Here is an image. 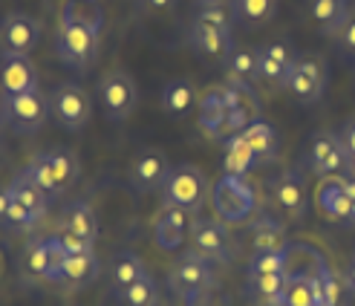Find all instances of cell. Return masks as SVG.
Segmentation results:
<instances>
[{
  "mask_svg": "<svg viewBox=\"0 0 355 306\" xmlns=\"http://www.w3.org/2000/svg\"><path fill=\"white\" fill-rule=\"evenodd\" d=\"M24 171L49 196H55V194H64L69 185H76L81 165L76 153H69V151H44V153H35Z\"/></svg>",
  "mask_w": 355,
  "mask_h": 306,
  "instance_id": "cell-1",
  "label": "cell"
},
{
  "mask_svg": "<svg viewBox=\"0 0 355 306\" xmlns=\"http://www.w3.org/2000/svg\"><path fill=\"white\" fill-rule=\"evenodd\" d=\"M211 205L223 223H245L254 214L257 194L245 176H228L223 173L214 188H211Z\"/></svg>",
  "mask_w": 355,
  "mask_h": 306,
  "instance_id": "cell-2",
  "label": "cell"
},
{
  "mask_svg": "<svg viewBox=\"0 0 355 306\" xmlns=\"http://www.w3.org/2000/svg\"><path fill=\"white\" fill-rule=\"evenodd\" d=\"M162 196H165V205L197 214L208 200V179H205L202 168L188 165V162L173 165L165 185H162Z\"/></svg>",
  "mask_w": 355,
  "mask_h": 306,
  "instance_id": "cell-3",
  "label": "cell"
},
{
  "mask_svg": "<svg viewBox=\"0 0 355 306\" xmlns=\"http://www.w3.org/2000/svg\"><path fill=\"white\" fill-rule=\"evenodd\" d=\"M96 96L107 121H124L133 116L139 104V87L133 76L124 73V69H107L96 84Z\"/></svg>",
  "mask_w": 355,
  "mask_h": 306,
  "instance_id": "cell-4",
  "label": "cell"
},
{
  "mask_svg": "<svg viewBox=\"0 0 355 306\" xmlns=\"http://www.w3.org/2000/svg\"><path fill=\"white\" fill-rule=\"evenodd\" d=\"M49 113L67 130H84L93 119V104L78 84H58L49 93Z\"/></svg>",
  "mask_w": 355,
  "mask_h": 306,
  "instance_id": "cell-5",
  "label": "cell"
},
{
  "mask_svg": "<svg viewBox=\"0 0 355 306\" xmlns=\"http://www.w3.org/2000/svg\"><path fill=\"white\" fill-rule=\"evenodd\" d=\"M171 289L185 298L188 303H193V298H200L211 283H214V263L208 257L197 255V251H188L171 269Z\"/></svg>",
  "mask_w": 355,
  "mask_h": 306,
  "instance_id": "cell-6",
  "label": "cell"
},
{
  "mask_svg": "<svg viewBox=\"0 0 355 306\" xmlns=\"http://www.w3.org/2000/svg\"><path fill=\"white\" fill-rule=\"evenodd\" d=\"M0 104H3V119L17 133H38L46 124V119L52 116L49 99L41 90H29V93H21V96L0 99Z\"/></svg>",
  "mask_w": 355,
  "mask_h": 306,
  "instance_id": "cell-7",
  "label": "cell"
},
{
  "mask_svg": "<svg viewBox=\"0 0 355 306\" xmlns=\"http://www.w3.org/2000/svg\"><path fill=\"white\" fill-rule=\"evenodd\" d=\"M55 52L67 67L87 69L98 56V35L87 26H78V24H58Z\"/></svg>",
  "mask_w": 355,
  "mask_h": 306,
  "instance_id": "cell-8",
  "label": "cell"
},
{
  "mask_svg": "<svg viewBox=\"0 0 355 306\" xmlns=\"http://www.w3.org/2000/svg\"><path fill=\"white\" fill-rule=\"evenodd\" d=\"M225 101H228V136L243 133L248 124L257 121L263 113L260 96L252 81H240V78H225Z\"/></svg>",
  "mask_w": 355,
  "mask_h": 306,
  "instance_id": "cell-9",
  "label": "cell"
},
{
  "mask_svg": "<svg viewBox=\"0 0 355 306\" xmlns=\"http://www.w3.org/2000/svg\"><path fill=\"white\" fill-rule=\"evenodd\" d=\"M191 246L197 255L208 257L211 263H228L232 260V237L220 217H197L191 220Z\"/></svg>",
  "mask_w": 355,
  "mask_h": 306,
  "instance_id": "cell-10",
  "label": "cell"
},
{
  "mask_svg": "<svg viewBox=\"0 0 355 306\" xmlns=\"http://www.w3.org/2000/svg\"><path fill=\"white\" fill-rule=\"evenodd\" d=\"M41 24L32 15L24 12H9L0 21V49L3 56H32V49L41 44Z\"/></svg>",
  "mask_w": 355,
  "mask_h": 306,
  "instance_id": "cell-11",
  "label": "cell"
},
{
  "mask_svg": "<svg viewBox=\"0 0 355 306\" xmlns=\"http://www.w3.org/2000/svg\"><path fill=\"white\" fill-rule=\"evenodd\" d=\"M286 90L304 104H315L327 93V64L318 56H297Z\"/></svg>",
  "mask_w": 355,
  "mask_h": 306,
  "instance_id": "cell-12",
  "label": "cell"
},
{
  "mask_svg": "<svg viewBox=\"0 0 355 306\" xmlns=\"http://www.w3.org/2000/svg\"><path fill=\"white\" fill-rule=\"evenodd\" d=\"M67 260V251L61 248L55 234H46V237H35L26 243L24 251V266L32 278L38 280H58V272Z\"/></svg>",
  "mask_w": 355,
  "mask_h": 306,
  "instance_id": "cell-13",
  "label": "cell"
},
{
  "mask_svg": "<svg viewBox=\"0 0 355 306\" xmlns=\"http://www.w3.org/2000/svg\"><path fill=\"white\" fill-rule=\"evenodd\" d=\"M306 165L315 176H338L347 168V151L341 145L338 133L321 130L309 139V151H306Z\"/></svg>",
  "mask_w": 355,
  "mask_h": 306,
  "instance_id": "cell-14",
  "label": "cell"
},
{
  "mask_svg": "<svg viewBox=\"0 0 355 306\" xmlns=\"http://www.w3.org/2000/svg\"><path fill=\"white\" fill-rule=\"evenodd\" d=\"M257 58H260V69H257V81H263L266 87H277V90H286L289 73L297 61L295 49L286 41H272V44H263L257 49Z\"/></svg>",
  "mask_w": 355,
  "mask_h": 306,
  "instance_id": "cell-15",
  "label": "cell"
},
{
  "mask_svg": "<svg viewBox=\"0 0 355 306\" xmlns=\"http://www.w3.org/2000/svg\"><path fill=\"white\" fill-rule=\"evenodd\" d=\"M188 46L197 52L200 58L225 64V58L232 56L237 44L232 38V29H220V26H208V24H200V21H191Z\"/></svg>",
  "mask_w": 355,
  "mask_h": 306,
  "instance_id": "cell-16",
  "label": "cell"
},
{
  "mask_svg": "<svg viewBox=\"0 0 355 306\" xmlns=\"http://www.w3.org/2000/svg\"><path fill=\"white\" fill-rule=\"evenodd\" d=\"M168 173H171L168 156L162 151H156V148H148V151H141L133 159V165H130V185L139 194H150V191H159L165 185Z\"/></svg>",
  "mask_w": 355,
  "mask_h": 306,
  "instance_id": "cell-17",
  "label": "cell"
},
{
  "mask_svg": "<svg viewBox=\"0 0 355 306\" xmlns=\"http://www.w3.org/2000/svg\"><path fill=\"white\" fill-rule=\"evenodd\" d=\"M38 90V69L29 56H3L0 64V99Z\"/></svg>",
  "mask_w": 355,
  "mask_h": 306,
  "instance_id": "cell-18",
  "label": "cell"
},
{
  "mask_svg": "<svg viewBox=\"0 0 355 306\" xmlns=\"http://www.w3.org/2000/svg\"><path fill=\"white\" fill-rule=\"evenodd\" d=\"M191 234V214L182 208L165 205L153 220V240L162 251H176Z\"/></svg>",
  "mask_w": 355,
  "mask_h": 306,
  "instance_id": "cell-19",
  "label": "cell"
},
{
  "mask_svg": "<svg viewBox=\"0 0 355 306\" xmlns=\"http://www.w3.org/2000/svg\"><path fill=\"white\" fill-rule=\"evenodd\" d=\"M197 119L205 136L211 139H225L228 136V101H225V87H211L200 96L197 104Z\"/></svg>",
  "mask_w": 355,
  "mask_h": 306,
  "instance_id": "cell-20",
  "label": "cell"
},
{
  "mask_svg": "<svg viewBox=\"0 0 355 306\" xmlns=\"http://www.w3.org/2000/svg\"><path fill=\"white\" fill-rule=\"evenodd\" d=\"M272 196H275V203L283 214H289V217H304L306 214V182H304V176L295 173V171H286V173H280L275 182H272Z\"/></svg>",
  "mask_w": 355,
  "mask_h": 306,
  "instance_id": "cell-21",
  "label": "cell"
},
{
  "mask_svg": "<svg viewBox=\"0 0 355 306\" xmlns=\"http://www.w3.org/2000/svg\"><path fill=\"white\" fill-rule=\"evenodd\" d=\"M197 87H193L191 78H171L165 87H162V110L171 116V119H185L197 110Z\"/></svg>",
  "mask_w": 355,
  "mask_h": 306,
  "instance_id": "cell-22",
  "label": "cell"
},
{
  "mask_svg": "<svg viewBox=\"0 0 355 306\" xmlns=\"http://www.w3.org/2000/svg\"><path fill=\"white\" fill-rule=\"evenodd\" d=\"M6 188H9V194H12V200H17L24 208H29L38 220L46 217V211H49V194H46L38 182H35V179H32L26 171L15 173V176L9 179Z\"/></svg>",
  "mask_w": 355,
  "mask_h": 306,
  "instance_id": "cell-23",
  "label": "cell"
},
{
  "mask_svg": "<svg viewBox=\"0 0 355 306\" xmlns=\"http://www.w3.org/2000/svg\"><path fill=\"white\" fill-rule=\"evenodd\" d=\"M315 203L329 220H344L349 214V196L344 191V176H324L315 191Z\"/></svg>",
  "mask_w": 355,
  "mask_h": 306,
  "instance_id": "cell-24",
  "label": "cell"
},
{
  "mask_svg": "<svg viewBox=\"0 0 355 306\" xmlns=\"http://www.w3.org/2000/svg\"><path fill=\"white\" fill-rule=\"evenodd\" d=\"M101 272V260L96 257V251H84V255H67L58 280L55 283H67V286H87L93 283Z\"/></svg>",
  "mask_w": 355,
  "mask_h": 306,
  "instance_id": "cell-25",
  "label": "cell"
},
{
  "mask_svg": "<svg viewBox=\"0 0 355 306\" xmlns=\"http://www.w3.org/2000/svg\"><path fill=\"white\" fill-rule=\"evenodd\" d=\"M257 165V156L252 151V145L245 142L243 133H232L225 136V156H223V171L228 176H248V171H252Z\"/></svg>",
  "mask_w": 355,
  "mask_h": 306,
  "instance_id": "cell-26",
  "label": "cell"
},
{
  "mask_svg": "<svg viewBox=\"0 0 355 306\" xmlns=\"http://www.w3.org/2000/svg\"><path fill=\"white\" fill-rule=\"evenodd\" d=\"M61 24H78L101 35L104 29V6L98 0H64L61 6Z\"/></svg>",
  "mask_w": 355,
  "mask_h": 306,
  "instance_id": "cell-27",
  "label": "cell"
},
{
  "mask_svg": "<svg viewBox=\"0 0 355 306\" xmlns=\"http://www.w3.org/2000/svg\"><path fill=\"white\" fill-rule=\"evenodd\" d=\"M61 228L76 231V234H81V237L93 240V243L98 240V217H96L93 205H90V203H84V200H73V203H67V205H64Z\"/></svg>",
  "mask_w": 355,
  "mask_h": 306,
  "instance_id": "cell-28",
  "label": "cell"
},
{
  "mask_svg": "<svg viewBox=\"0 0 355 306\" xmlns=\"http://www.w3.org/2000/svg\"><path fill=\"white\" fill-rule=\"evenodd\" d=\"M243 136H245L248 145H252V151H254V156H257V165L277 159L280 136H277V130L272 128L269 121H263V119L252 121V124H248V128L243 130Z\"/></svg>",
  "mask_w": 355,
  "mask_h": 306,
  "instance_id": "cell-29",
  "label": "cell"
},
{
  "mask_svg": "<svg viewBox=\"0 0 355 306\" xmlns=\"http://www.w3.org/2000/svg\"><path fill=\"white\" fill-rule=\"evenodd\" d=\"M309 15L324 32L338 35L349 17V0H309Z\"/></svg>",
  "mask_w": 355,
  "mask_h": 306,
  "instance_id": "cell-30",
  "label": "cell"
},
{
  "mask_svg": "<svg viewBox=\"0 0 355 306\" xmlns=\"http://www.w3.org/2000/svg\"><path fill=\"white\" fill-rule=\"evenodd\" d=\"M145 275H148L145 260H141L139 255H133V251H119V255L113 257V263H110V280H113L116 292L128 289L130 283H136L139 278H145Z\"/></svg>",
  "mask_w": 355,
  "mask_h": 306,
  "instance_id": "cell-31",
  "label": "cell"
},
{
  "mask_svg": "<svg viewBox=\"0 0 355 306\" xmlns=\"http://www.w3.org/2000/svg\"><path fill=\"white\" fill-rule=\"evenodd\" d=\"M275 9H277V0H232L234 21L248 26V29L269 24Z\"/></svg>",
  "mask_w": 355,
  "mask_h": 306,
  "instance_id": "cell-32",
  "label": "cell"
},
{
  "mask_svg": "<svg viewBox=\"0 0 355 306\" xmlns=\"http://www.w3.org/2000/svg\"><path fill=\"white\" fill-rule=\"evenodd\" d=\"M252 246L254 251H283L289 243H286V231L283 226L272 217H263L252 226Z\"/></svg>",
  "mask_w": 355,
  "mask_h": 306,
  "instance_id": "cell-33",
  "label": "cell"
},
{
  "mask_svg": "<svg viewBox=\"0 0 355 306\" xmlns=\"http://www.w3.org/2000/svg\"><path fill=\"white\" fill-rule=\"evenodd\" d=\"M280 306H321V295H318L315 278L306 275H292L283 292Z\"/></svg>",
  "mask_w": 355,
  "mask_h": 306,
  "instance_id": "cell-34",
  "label": "cell"
},
{
  "mask_svg": "<svg viewBox=\"0 0 355 306\" xmlns=\"http://www.w3.org/2000/svg\"><path fill=\"white\" fill-rule=\"evenodd\" d=\"M260 69L257 49L234 46V52L225 58V78H240V81H254Z\"/></svg>",
  "mask_w": 355,
  "mask_h": 306,
  "instance_id": "cell-35",
  "label": "cell"
},
{
  "mask_svg": "<svg viewBox=\"0 0 355 306\" xmlns=\"http://www.w3.org/2000/svg\"><path fill=\"white\" fill-rule=\"evenodd\" d=\"M286 283H289L286 272H277V275H252L248 272V286H252V292L272 306H280L283 292H286Z\"/></svg>",
  "mask_w": 355,
  "mask_h": 306,
  "instance_id": "cell-36",
  "label": "cell"
},
{
  "mask_svg": "<svg viewBox=\"0 0 355 306\" xmlns=\"http://www.w3.org/2000/svg\"><path fill=\"white\" fill-rule=\"evenodd\" d=\"M315 286H318V295H321V306H341L344 303V280L329 263H324L318 269Z\"/></svg>",
  "mask_w": 355,
  "mask_h": 306,
  "instance_id": "cell-37",
  "label": "cell"
},
{
  "mask_svg": "<svg viewBox=\"0 0 355 306\" xmlns=\"http://www.w3.org/2000/svg\"><path fill=\"white\" fill-rule=\"evenodd\" d=\"M119 300H121V306H156L159 303V286L150 275H145L136 283H130L128 289H121Z\"/></svg>",
  "mask_w": 355,
  "mask_h": 306,
  "instance_id": "cell-38",
  "label": "cell"
},
{
  "mask_svg": "<svg viewBox=\"0 0 355 306\" xmlns=\"http://www.w3.org/2000/svg\"><path fill=\"white\" fill-rule=\"evenodd\" d=\"M252 275H277L286 272V248L283 251H254L252 263H248Z\"/></svg>",
  "mask_w": 355,
  "mask_h": 306,
  "instance_id": "cell-39",
  "label": "cell"
},
{
  "mask_svg": "<svg viewBox=\"0 0 355 306\" xmlns=\"http://www.w3.org/2000/svg\"><path fill=\"white\" fill-rule=\"evenodd\" d=\"M38 223H41V220L35 217L29 208H24L17 200H12V205H9V211H6V220L0 223V226H3L6 231H12V234H29Z\"/></svg>",
  "mask_w": 355,
  "mask_h": 306,
  "instance_id": "cell-40",
  "label": "cell"
},
{
  "mask_svg": "<svg viewBox=\"0 0 355 306\" xmlns=\"http://www.w3.org/2000/svg\"><path fill=\"white\" fill-rule=\"evenodd\" d=\"M55 237H58V243H61V248L67 251V255H84V251H93V246H96L93 240H87V237H81V234L69 231V228H58Z\"/></svg>",
  "mask_w": 355,
  "mask_h": 306,
  "instance_id": "cell-41",
  "label": "cell"
},
{
  "mask_svg": "<svg viewBox=\"0 0 355 306\" xmlns=\"http://www.w3.org/2000/svg\"><path fill=\"white\" fill-rule=\"evenodd\" d=\"M338 44H341V49L355 52V12H349L347 24L338 29Z\"/></svg>",
  "mask_w": 355,
  "mask_h": 306,
  "instance_id": "cell-42",
  "label": "cell"
},
{
  "mask_svg": "<svg viewBox=\"0 0 355 306\" xmlns=\"http://www.w3.org/2000/svg\"><path fill=\"white\" fill-rule=\"evenodd\" d=\"M136 3L145 9V12H150V15H165V12H171L180 0H136Z\"/></svg>",
  "mask_w": 355,
  "mask_h": 306,
  "instance_id": "cell-43",
  "label": "cell"
},
{
  "mask_svg": "<svg viewBox=\"0 0 355 306\" xmlns=\"http://www.w3.org/2000/svg\"><path fill=\"white\" fill-rule=\"evenodd\" d=\"M338 136H341V145H344V151H347V159L355 156V116L344 124Z\"/></svg>",
  "mask_w": 355,
  "mask_h": 306,
  "instance_id": "cell-44",
  "label": "cell"
},
{
  "mask_svg": "<svg viewBox=\"0 0 355 306\" xmlns=\"http://www.w3.org/2000/svg\"><path fill=\"white\" fill-rule=\"evenodd\" d=\"M9 205H12V194H9V188H0V223L6 220Z\"/></svg>",
  "mask_w": 355,
  "mask_h": 306,
  "instance_id": "cell-45",
  "label": "cell"
},
{
  "mask_svg": "<svg viewBox=\"0 0 355 306\" xmlns=\"http://www.w3.org/2000/svg\"><path fill=\"white\" fill-rule=\"evenodd\" d=\"M344 191L349 196V203L355 200V176H344Z\"/></svg>",
  "mask_w": 355,
  "mask_h": 306,
  "instance_id": "cell-46",
  "label": "cell"
},
{
  "mask_svg": "<svg viewBox=\"0 0 355 306\" xmlns=\"http://www.w3.org/2000/svg\"><path fill=\"white\" fill-rule=\"evenodd\" d=\"M347 226H352V228H355V200L349 203V214H347Z\"/></svg>",
  "mask_w": 355,
  "mask_h": 306,
  "instance_id": "cell-47",
  "label": "cell"
},
{
  "mask_svg": "<svg viewBox=\"0 0 355 306\" xmlns=\"http://www.w3.org/2000/svg\"><path fill=\"white\" fill-rule=\"evenodd\" d=\"M347 173H349V176H355V156H349V159H347Z\"/></svg>",
  "mask_w": 355,
  "mask_h": 306,
  "instance_id": "cell-48",
  "label": "cell"
},
{
  "mask_svg": "<svg viewBox=\"0 0 355 306\" xmlns=\"http://www.w3.org/2000/svg\"><path fill=\"white\" fill-rule=\"evenodd\" d=\"M349 283L355 286V260H352V269H349Z\"/></svg>",
  "mask_w": 355,
  "mask_h": 306,
  "instance_id": "cell-49",
  "label": "cell"
},
{
  "mask_svg": "<svg viewBox=\"0 0 355 306\" xmlns=\"http://www.w3.org/2000/svg\"><path fill=\"white\" fill-rule=\"evenodd\" d=\"M0 275H3V257H0Z\"/></svg>",
  "mask_w": 355,
  "mask_h": 306,
  "instance_id": "cell-50",
  "label": "cell"
}]
</instances>
